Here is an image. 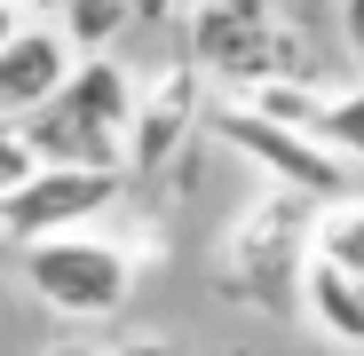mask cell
<instances>
[{"label":"cell","instance_id":"obj_1","mask_svg":"<svg viewBox=\"0 0 364 356\" xmlns=\"http://www.w3.org/2000/svg\"><path fill=\"white\" fill-rule=\"evenodd\" d=\"M40 166H103L127 174V127H135V72L119 55H80L72 80L55 87L40 111L16 119Z\"/></svg>","mask_w":364,"mask_h":356},{"label":"cell","instance_id":"obj_2","mask_svg":"<svg viewBox=\"0 0 364 356\" xmlns=\"http://www.w3.org/2000/svg\"><path fill=\"white\" fill-rule=\"evenodd\" d=\"M309 254H317V206L269 183L262 198H246V214L222 230L214 277H222L246 309H262V317H301Z\"/></svg>","mask_w":364,"mask_h":356},{"label":"cell","instance_id":"obj_3","mask_svg":"<svg viewBox=\"0 0 364 356\" xmlns=\"http://www.w3.org/2000/svg\"><path fill=\"white\" fill-rule=\"evenodd\" d=\"M135 269H143V254L119 246V237H95V230H64V237L24 246L32 301H40L48 317H64V325H103V317H119L127 293H135Z\"/></svg>","mask_w":364,"mask_h":356},{"label":"cell","instance_id":"obj_4","mask_svg":"<svg viewBox=\"0 0 364 356\" xmlns=\"http://www.w3.org/2000/svg\"><path fill=\"white\" fill-rule=\"evenodd\" d=\"M206 127H214L237 158H246L262 183H277V190H293V198H309V206H333V198L356 190V166H348L341 151H325L309 127H277V119H262V111H246V103L206 111Z\"/></svg>","mask_w":364,"mask_h":356},{"label":"cell","instance_id":"obj_5","mask_svg":"<svg viewBox=\"0 0 364 356\" xmlns=\"http://www.w3.org/2000/svg\"><path fill=\"white\" fill-rule=\"evenodd\" d=\"M293 48H301V40H285V32H277L269 0H198L191 64H198L214 87L246 95V87H262V80L301 72V64H293Z\"/></svg>","mask_w":364,"mask_h":356},{"label":"cell","instance_id":"obj_6","mask_svg":"<svg viewBox=\"0 0 364 356\" xmlns=\"http://www.w3.org/2000/svg\"><path fill=\"white\" fill-rule=\"evenodd\" d=\"M119 198H127V174H103V166H40L0 198V237L9 246H40V237H64V230H95Z\"/></svg>","mask_w":364,"mask_h":356},{"label":"cell","instance_id":"obj_7","mask_svg":"<svg viewBox=\"0 0 364 356\" xmlns=\"http://www.w3.org/2000/svg\"><path fill=\"white\" fill-rule=\"evenodd\" d=\"M206 119V72L182 55V64H166L159 80L135 87V127H127V174H159L182 143H191V127Z\"/></svg>","mask_w":364,"mask_h":356},{"label":"cell","instance_id":"obj_8","mask_svg":"<svg viewBox=\"0 0 364 356\" xmlns=\"http://www.w3.org/2000/svg\"><path fill=\"white\" fill-rule=\"evenodd\" d=\"M72 64H80V48L55 32V24H24L9 48H0V119L40 111L55 87L72 80Z\"/></svg>","mask_w":364,"mask_h":356},{"label":"cell","instance_id":"obj_9","mask_svg":"<svg viewBox=\"0 0 364 356\" xmlns=\"http://www.w3.org/2000/svg\"><path fill=\"white\" fill-rule=\"evenodd\" d=\"M301 317H309L333 348H356V356H364V285L341 277V269L317 261V254H309V277H301Z\"/></svg>","mask_w":364,"mask_h":356},{"label":"cell","instance_id":"obj_10","mask_svg":"<svg viewBox=\"0 0 364 356\" xmlns=\"http://www.w3.org/2000/svg\"><path fill=\"white\" fill-rule=\"evenodd\" d=\"M135 24H143L135 0H64V9H55V32H64L80 55H111Z\"/></svg>","mask_w":364,"mask_h":356},{"label":"cell","instance_id":"obj_11","mask_svg":"<svg viewBox=\"0 0 364 356\" xmlns=\"http://www.w3.org/2000/svg\"><path fill=\"white\" fill-rule=\"evenodd\" d=\"M325 80H309V72H285V80H262V87H246V95H230V103H246V111H262V119H277V127H309L317 135V111H325Z\"/></svg>","mask_w":364,"mask_h":356},{"label":"cell","instance_id":"obj_12","mask_svg":"<svg viewBox=\"0 0 364 356\" xmlns=\"http://www.w3.org/2000/svg\"><path fill=\"white\" fill-rule=\"evenodd\" d=\"M317 261H333L341 277H356V285H364V190H348V198L317 206Z\"/></svg>","mask_w":364,"mask_h":356},{"label":"cell","instance_id":"obj_13","mask_svg":"<svg viewBox=\"0 0 364 356\" xmlns=\"http://www.w3.org/2000/svg\"><path fill=\"white\" fill-rule=\"evenodd\" d=\"M317 143H325V151H341L348 166H364V80L325 95V111H317Z\"/></svg>","mask_w":364,"mask_h":356},{"label":"cell","instance_id":"obj_14","mask_svg":"<svg viewBox=\"0 0 364 356\" xmlns=\"http://www.w3.org/2000/svg\"><path fill=\"white\" fill-rule=\"evenodd\" d=\"M24 174H40V151L24 143V127H16V119H0V198H9Z\"/></svg>","mask_w":364,"mask_h":356},{"label":"cell","instance_id":"obj_15","mask_svg":"<svg viewBox=\"0 0 364 356\" xmlns=\"http://www.w3.org/2000/svg\"><path fill=\"white\" fill-rule=\"evenodd\" d=\"M341 48L356 55V72H364V0H341Z\"/></svg>","mask_w":364,"mask_h":356},{"label":"cell","instance_id":"obj_16","mask_svg":"<svg viewBox=\"0 0 364 356\" xmlns=\"http://www.w3.org/2000/svg\"><path fill=\"white\" fill-rule=\"evenodd\" d=\"M103 356H182L174 340H119V348H103Z\"/></svg>","mask_w":364,"mask_h":356},{"label":"cell","instance_id":"obj_17","mask_svg":"<svg viewBox=\"0 0 364 356\" xmlns=\"http://www.w3.org/2000/svg\"><path fill=\"white\" fill-rule=\"evenodd\" d=\"M24 24H32V16H24V0H0V48H9Z\"/></svg>","mask_w":364,"mask_h":356},{"label":"cell","instance_id":"obj_18","mask_svg":"<svg viewBox=\"0 0 364 356\" xmlns=\"http://www.w3.org/2000/svg\"><path fill=\"white\" fill-rule=\"evenodd\" d=\"M166 9H174V0H135V16H143V24H159Z\"/></svg>","mask_w":364,"mask_h":356},{"label":"cell","instance_id":"obj_19","mask_svg":"<svg viewBox=\"0 0 364 356\" xmlns=\"http://www.w3.org/2000/svg\"><path fill=\"white\" fill-rule=\"evenodd\" d=\"M55 9H64V0H24V16H55Z\"/></svg>","mask_w":364,"mask_h":356},{"label":"cell","instance_id":"obj_20","mask_svg":"<svg viewBox=\"0 0 364 356\" xmlns=\"http://www.w3.org/2000/svg\"><path fill=\"white\" fill-rule=\"evenodd\" d=\"M48 356H95V348H80V340H55V348H48Z\"/></svg>","mask_w":364,"mask_h":356}]
</instances>
